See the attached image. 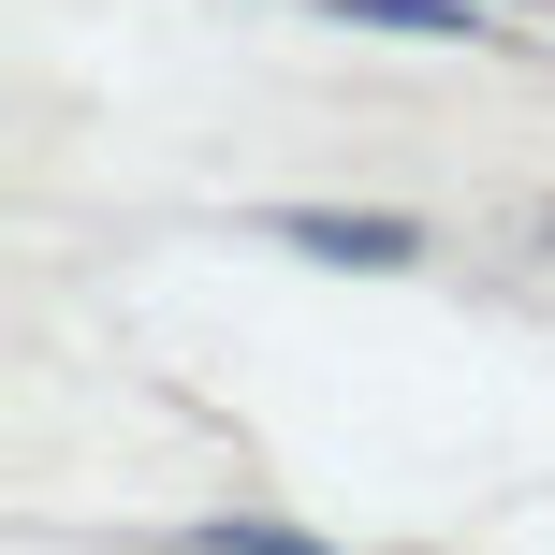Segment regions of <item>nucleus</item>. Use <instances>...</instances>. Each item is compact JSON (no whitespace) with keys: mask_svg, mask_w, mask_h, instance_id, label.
<instances>
[{"mask_svg":"<svg viewBox=\"0 0 555 555\" xmlns=\"http://www.w3.org/2000/svg\"><path fill=\"white\" fill-rule=\"evenodd\" d=\"M278 249H307V263H365V278H395V263H424V234L410 220H351V205H278Z\"/></svg>","mask_w":555,"mask_h":555,"instance_id":"1","label":"nucleus"},{"mask_svg":"<svg viewBox=\"0 0 555 555\" xmlns=\"http://www.w3.org/2000/svg\"><path fill=\"white\" fill-rule=\"evenodd\" d=\"M322 15L395 29V44H482V15H468V0H322Z\"/></svg>","mask_w":555,"mask_h":555,"instance_id":"2","label":"nucleus"}]
</instances>
